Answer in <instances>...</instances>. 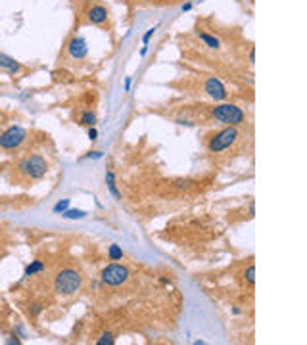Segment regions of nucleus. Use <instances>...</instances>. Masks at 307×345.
<instances>
[{
  "label": "nucleus",
  "instance_id": "1",
  "mask_svg": "<svg viewBox=\"0 0 307 345\" xmlns=\"http://www.w3.org/2000/svg\"><path fill=\"white\" fill-rule=\"evenodd\" d=\"M83 284V276L73 270V268H64L56 274L54 280V290L60 296H73L79 292V288Z\"/></svg>",
  "mask_w": 307,
  "mask_h": 345
},
{
  "label": "nucleus",
  "instance_id": "2",
  "mask_svg": "<svg viewBox=\"0 0 307 345\" xmlns=\"http://www.w3.org/2000/svg\"><path fill=\"white\" fill-rule=\"evenodd\" d=\"M211 117L217 123H223L227 127H238L246 121V113L234 104H219L211 107Z\"/></svg>",
  "mask_w": 307,
  "mask_h": 345
},
{
  "label": "nucleus",
  "instance_id": "3",
  "mask_svg": "<svg viewBox=\"0 0 307 345\" xmlns=\"http://www.w3.org/2000/svg\"><path fill=\"white\" fill-rule=\"evenodd\" d=\"M18 169L21 175H25L27 179H42L48 172V163L42 155L38 153H33V155H27L19 161Z\"/></svg>",
  "mask_w": 307,
  "mask_h": 345
},
{
  "label": "nucleus",
  "instance_id": "4",
  "mask_svg": "<svg viewBox=\"0 0 307 345\" xmlns=\"http://www.w3.org/2000/svg\"><path fill=\"white\" fill-rule=\"evenodd\" d=\"M238 138H240L238 129L236 127H227V129H223V131H219V133H215L211 136L210 142H208V148H210L211 153H219L223 150L230 148L232 144H236Z\"/></svg>",
  "mask_w": 307,
  "mask_h": 345
},
{
  "label": "nucleus",
  "instance_id": "5",
  "mask_svg": "<svg viewBox=\"0 0 307 345\" xmlns=\"http://www.w3.org/2000/svg\"><path fill=\"white\" fill-rule=\"evenodd\" d=\"M27 140V131L23 127H10L0 134V148L2 150H16Z\"/></svg>",
  "mask_w": 307,
  "mask_h": 345
},
{
  "label": "nucleus",
  "instance_id": "6",
  "mask_svg": "<svg viewBox=\"0 0 307 345\" xmlns=\"http://www.w3.org/2000/svg\"><path fill=\"white\" fill-rule=\"evenodd\" d=\"M129 280V268L125 265H108L102 270V282L106 286H121Z\"/></svg>",
  "mask_w": 307,
  "mask_h": 345
},
{
  "label": "nucleus",
  "instance_id": "7",
  "mask_svg": "<svg viewBox=\"0 0 307 345\" xmlns=\"http://www.w3.org/2000/svg\"><path fill=\"white\" fill-rule=\"evenodd\" d=\"M203 90L208 92V96H210V98L217 100V102H223V100H225V98L229 96V92H227L225 85L221 83L217 77H210V79L206 81V86H203Z\"/></svg>",
  "mask_w": 307,
  "mask_h": 345
},
{
  "label": "nucleus",
  "instance_id": "8",
  "mask_svg": "<svg viewBox=\"0 0 307 345\" xmlns=\"http://www.w3.org/2000/svg\"><path fill=\"white\" fill-rule=\"evenodd\" d=\"M69 54L75 58V60H83V58H86V54H88V46H86L85 38H81V37L71 38V42H69Z\"/></svg>",
  "mask_w": 307,
  "mask_h": 345
},
{
  "label": "nucleus",
  "instance_id": "9",
  "mask_svg": "<svg viewBox=\"0 0 307 345\" xmlns=\"http://www.w3.org/2000/svg\"><path fill=\"white\" fill-rule=\"evenodd\" d=\"M88 19L92 21V23H104L106 19H108V8L106 6H92V8L88 10Z\"/></svg>",
  "mask_w": 307,
  "mask_h": 345
},
{
  "label": "nucleus",
  "instance_id": "10",
  "mask_svg": "<svg viewBox=\"0 0 307 345\" xmlns=\"http://www.w3.org/2000/svg\"><path fill=\"white\" fill-rule=\"evenodd\" d=\"M0 67H4V69L10 71V73H19V71H21V64L16 62L14 58L4 56V54H0Z\"/></svg>",
  "mask_w": 307,
  "mask_h": 345
},
{
  "label": "nucleus",
  "instance_id": "11",
  "mask_svg": "<svg viewBox=\"0 0 307 345\" xmlns=\"http://www.w3.org/2000/svg\"><path fill=\"white\" fill-rule=\"evenodd\" d=\"M198 37H200L201 42H203V44H206L208 48H211V50H219V48H221L219 38H215L213 35L206 33V31H198Z\"/></svg>",
  "mask_w": 307,
  "mask_h": 345
},
{
  "label": "nucleus",
  "instance_id": "12",
  "mask_svg": "<svg viewBox=\"0 0 307 345\" xmlns=\"http://www.w3.org/2000/svg\"><path fill=\"white\" fill-rule=\"evenodd\" d=\"M44 270V263L42 261H33L27 268H25V272H23V278H29V276H35L38 272H42Z\"/></svg>",
  "mask_w": 307,
  "mask_h": 345
},
{
  "label": "nucleus",
  "instance_id": "13",
  "mask_svg": "<svg viewBox=\"0 0 307 345\" xmlns=\"http://www.w3.org/2000/svg\"><path fill=\"white\" fill-rule=\"evenodd\" d=\"M106 184H108V190L114 194L115 200H121V194H119V190H117V186H115V177L112 171L106 172Z\"/></svg>",
  "mask_w": 307,
  "mask_h": 345
},
{
  "label": "nucleus",
  "instance_id": "14",
  "mask_svg": "<svg viewBox=\"0 0 307 345\" xmlns=\"http://www.w3.org/2000/svg\"><path fill=\"white\" fill-rule=\"evenodd\" d=\"M66 219H85L86 217V211H81V209H66L62 213Z\"/></svg>",
  "mask_w": 307,
  "mask_h": 345
},
{
  "label": "nucleus",
  "instance_id": "15",
  "mask_svg": "<svg viewBox=\"0 0 307 345\" xmlns=\"http://www.w3.org/2000/svg\"><path fill=\"white\" fill-rule=\"evenodd\" d=\"M108 257L112 259V261H119V259H123V249L119 248L117 244H114V246H110V251H108Z\"/></svg>",
  "mask_w": 307,
  "mask_h": 345
},
{
  "label": "nucleus",
  "instance_id": "16",
  "mask_svg": "<svg viewBox=\"0 0 307 345\" xmlns=\"http://www.w3.org/2000/svg\"><path fill=\"white\" fill-rule=\"evenodd\" d=\"M81 125H85V127H94L96 115L92 113V111H85V113L81 115Z\"/></svg>",
  "mask_w": 307,
  "mask_h": 345
},
{
  "label": "nucleus",
  "instance_id": "17",
  "mask_svg": "<svg viewBox=\"0 0 307 345\" xmlns=\"http://www.w3.org/2000/svg\"><path fill=\"white\" fill-rule=\"evenodd\" d=\"M98 345H114L115 343V335L112 332H104V334L100 335V339L96 341Z\"/></svg>",
  "mask_w": 307,
  "mask_h": 345
},
{
  "label": "nucleus",
  "instance_id": "18",
  "mask_svg": "<svg viewBox=\"0 0 307 345\" xmlns=\"http://www.w3.org/2000/svg\"><path fill=\"white\" fill-rule=\"evenodd\" d=\"M244 276H246V280H248L249 284H253V282H255V267L249 265V267L246 268V272H244Z\"/></svg>",
  "mask_w": 307,
  "mask_h": 345
},
{
  "label": "nucleus",
  "instance_id": "19",
  "mask_svg": "<svg viewBox=\"0 0 307 345\" xmlns=\"http://www.w3.org/2000/svg\"><path fill=\"white\" fill-rule=\"evenodd\" d=\"M66 209H69V200H62L54 205V213H64Z\"/></svg>",
  "mask_w": 307,
  "mask_h": 345
},
{
  "label": "nucleus",
  "instance_id": "20",
  "mask_svg": "<svg viewBox=\"0 0 307 345\" xmlns=\"http://www.w3.org/2000/svg\"><path fill=\"white\" fill-rule=\"evenodd\" d=\"M156 31H158V25H154V27H150L148 31H146V35L142 37V42H144V44H148V42H150V38L154 37V33H156Z\"/></svg>",
  "mask_w": 307,
  "mask_h": 345
},
{
  "label": "nucleus",
  "instance_id": "21",
  "mask_svg": "<svg viewBox=\"0 0 307 345\" xmlns=\"http://www.w3.org/2000/svg\"><path fill=\"white\" fill-rule=\"evenodd\" d=\"M40 311H42V305H40V303H33V305L29 307V313H31L33 316H37Z\"/></svg>",
  "mask_w": 307,
  "mask_h": 345
},
{
  "label": "nucleus",
  "instance_id": "22",
  "mask_svg": "<svg viewBox=\"0 0 307 345\" xmlns=\"http://www.w3.org/2000/svg\"><path fill=\"white\" fill-rule=\"evenodd\" d=\"M88 138H90L92 142H94L96 138H98V131H96L94 127H90V129H88Z\"/></svg>",
  "mask_w": 307,
  "mask_h": 345
},
{
  "label": "nucleus",
  "instance_id": "23",
  "mask_svg": "<svg viewBox=\"0 0 307 345\" xmlns=\"http://www.w3.org/2000/svg\"><path fill=\"white\" fill-rule=\"evenodd\" d=\"M102 155H104L102 152H90L88 155H86V157H88V159H100Z\"/></svg>",
  "mask_w": 307,
  "mask_h": 345
},
{
  "label": "nucleus",
  "instance_id": "24",
  "mask_svg": "<svg viewBox=\"0 0 307 345\" xmlns=\"http://www.w3.org/2000/svg\"><path fill=\"white\" fill-rule=\"evenodd\" d=\"M129 88H131V77H127V79H125V90L129 92Z\"/></svg>",
  "mask_w": 307,
  "mask_h": 345
},
{
  "label": "nucleus",
  "instance_id": "25",
  "mask_svg": "<svg viewBox=\"0 0 307 345\" xmlns=\"http://www.w3.org/2000/svg\"><path fill=\"white\" fill-rule=\"evenodd\" d=\"M253 62H255V50L249 52V64H253Z\"/></svg>",
  "mask_w": 307,
  "mask_h": 345
},
{
  "label": "nucleus",
  "instance_id": "26",
  "mask_svg": "<svg viewBox=\"0 0 307 345\" xmlns=\"http://www.w3.org/2000/svg\"><path fill=\"white\" fill-rule=\"evenodd\" d=\"M192 8V4H190V2H188V4H182V12H188V10H190Z\"/></svg>",
  "mask_w": 307,
  "mask_h": 345
}]
</instances>
